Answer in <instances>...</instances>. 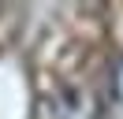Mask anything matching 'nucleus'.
Here are the masks:
<instances>
[{"label":"nucleus","instance_id":"2","mask_svg":"<svg viewBox=\"0 0 123 119\" xmlns=\"http://www.w3.org/2000/svg\"><path fill=\"white\" fill-rule=\"evenodd\" d=\"M112 93H116V101L123 104V56L112 63Z\"/></svg>","mask_w":123,"mask_h":119},{"label":"nucleus","instance_id":"1","mask_svg":"<svg viewBox=\"0 0 123 119\" xmlns=\"http://www.w3.org/2000/svg\"><path fill=\"white\" fill-rule=\"evenodd\" d=\"M52 119H101V104L90 89L63 86L52 97Z\"/></svg>","mask_w":123,"mask_h":119}]
</instances>
